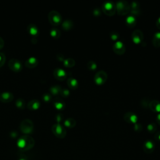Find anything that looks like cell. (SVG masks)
Listing matches in <instances>:
<instances>
[{
    "label": "cell",
    "instance_id": "cell-1",
    "mask_svg": "<svg viewBox=\"0 0 160 160\" xmlns=\"http://www.w3.org/2000/svg\"><path fill=\"white\" fill-rule=\"evenodd\" d=\"M35 141L34 139L29 135H24L23 136L20 137L17 142L18 147L22 151H28L32 148Z\"/></svg>",
    "mask_w": 160,
    "mask_h": 160
},
{
    "label": "cell",
    "instance_id": "cell-2",
    "mask_svg": "<svg viewBox=\"0 0 160 160\" xmlns=\"http://www.w3.org/2000/svg\"><path fill=\"white\" fill-rule=\"evenodd\" d=\"M116 8L118 13L120 15H126L130 13V5L126 1H119L116 3Z\"/></svg>",
    "mask_w": 160,
    "mask_h": 160
},
{
    "label": "cell",
    "instance_id": "cell-3",
    "mask_svg": "<svg viewBox=\"0 0 160 160\" xmlns=\"http://www.w3.org/2000/svg\"><path fill=\"white\" fill-rule=\"evenodd\" d=\"M20 130L22 133L26 135L32 133L34 130V124L33 121L29 119L23 120L20 124Z\"/></svg>",
    "mask_w": 160,
    "mask_h": 160
},
{
    "label": "cell",
    "instance_id": "cell-4",
    "mask_svg": "<svg viewBox=\"0 0 160 160\" xmlns=\"http://www.w3.org/2000/svg\"><path fill=\"white\" fill-rule=\"evenodd\" d=\"M102 9L107 16H113L116 11V5L112 1H106L103 4Z\"/></svg>",
    "mask_w": 160,
    "mask_h": 160
},
{
    "label": "cell",
    "instance_id": "cell-5",
    "mask_svg": "<svg viewBox=\"0 0 160 160\" xmlns=\"http://www.w3.org/2000/svg\"><path fill=\"white\" fill-rule=\"evenodd\" d=\"M48 19L50 23L53 26L60 25L62 22V17L58 11L52 10L48 14Z\"/></svg>",
    "mask_w": 160,
    "mask_h": 160
},
{
    "label": "cell",
    "instance_id": "cell-6",
    "mask_svg": "<svg viewBox=\"0 0 160 160\" xmlns=\"http://www.w3.org/2000/svg\"><path fill=\"white\" fill-rule=\"evenodd\" d=\"M51 131L56 136L59 138H64L67 135V131L60 123L53 124L51 127Z\"/></svg>",
    "mask_w": 160,
    "mask_h": 160
},
{
    "label": "cell",
    "instance_id": "cell-7",
    "mask_svg": "<svg viewBox=\"0 0 160 160\" xmlns=\"http://www.w3.org/2000/svg\"><path fill=\"white\" fill-rule=\"evenodd\" d=\"M8 67L11 70L15 72H19L22 70L23 65L19 60L17 59H11L8 62Z\"/></svg>",
    "mask_w": 160,
    "mask_h": 160
},
{
    "label": "cell",
    "instance_id": "cell-8",
    "mask_svg": "<svg viewBox=\"0 0 160 160\" xmlns=\"http://www.w3.org/2000/svg\"><path fill=\"white\" fill-rule=\"evenodd\" d=\"M108 79V75L104 71H99L96 74L94 78V81L97 85H103Z\"/></svg>",
    "mask_w": 160,
    "mask_h": 160
},
{
    "label": "cell",
    "instance_id": "cell-9",
    "mask_svg": "<svg viewBox=\"0 0 160 160\" xmlns=\"http://www.w3.org/2000/svg\"><path fill=\"white\" fill-rule=\"evenodd\" d=\"M113 51L118 55H123L126 51L124 44L120 41H118L114 44L113 46Z\"/></svg>",
    "mask_w": 160,
    "mask_h": 160
},
{
    "label": "cell",
    "instance_id": "cell-10",
    "mask_svg": "<svg viewBox=\"0 0 160 160\" xmlns=\"http://www.w3.org/2000/svg\"><path fill=\"white\" fill-rule=\"evenodd\" d=\"M132 41H133L134 44H138L141 43L143 40V34L142 31L140 30H134L133 33H132Z\"/></svg>",
    "mask_w": 160,
    "mask_h": 160
},
{
    "label": "cell",
    "instance_id": "cell-11",
    "mask_svg": "<svg viewBox=\"0 0 160 160\" xmlns=\"http://www.w3.org/2000/svg\"><path fill=\"white\" fill-rule=\"evenodd\" d=\"M53 75L56 79L60 81H63L67 78V73L61 68L55 69L53 71Z\"/></svg>",
    "mask_w": 160,
    "mask_h": 160
},
{
    "label": "cell",
    "instance_id": "cell-12",
    "mask_svg": "<svg viewBox=\"0 0 160 160\" xmlns=\"http://www.w3.org/2000/svg\"><path fill=\"white\" fill-rule=\"evenodd\" d=\"M123 118L125 121L128 123L134 124L138 121V116L136 114L132 112H128L124 114Z\"/></svg>",
    "mask_w": 160,
    "mask_h": 160
},
{
    "label": "cell",
    "instance_id": "cell-13",
    "mask_svg": "<svg viewBox=\"0 0 160 160\" xmlns=\"http://www.w3.org/2000/svg\"><path fill=\"white\" fill-rule=\"evenodd\" d=\"M13 98V94L10 92H3L0 95V102L4 103H8L12 102Z\"/></svg>",
    "mask_w": 160,
    "mask_h": 160
},
{
    "label": "cell",
    "instance_id": "cell-14",
    "mask_svg": "<svg viewBox=\"0 0 160 160\" xmlns=\"http://www.w3.org/2000/svg\"><path fill=\"white\" fill-rule=\"evenodd\" d=\"M130 13L132 16H138L140 14V7L138 2H132L130 5Z\"/></svg>",
    "mask_w": 160,
    "mask_h": 160
},
{
    "label": "cell",
    "instance_id": "cell-15",
    "mask_svg": "<svg viewBox=\"0 0 160 160\" xmlns=\"http://www.w3.org/2000/svg\"><path fill=\"white\" fill-rule=\"evenodd\" d=\"M41 103L38 99H32L29 102L27 105L28 109L31 111H35L38 110L40 108Z\"/></svg>",
    "mask_w": 160,
    "mask_h": 160
},
{
    "label": "cell",
    "instance_id": "cell-16",
    "mask_svg": "<svg viewBox=\"0 0 160 160\" xmlns=\"http://www.w3.org/2000/svg\"><path fill=\"white\" fill-rule=\"evenodd\" d=\"M38 65V59L34 56H31L27 59L25 61V67L28 68H34Z\"/></svg>",
    "mask_w": 160,
    "mask_h": 160
},
{
    "label": "cell",
    "instance_id": "cell-17",
    "mask_svg": "<svg viewBox=\"0 0 160 160\" xmlns=\"http://www.w3.org/2000/svg\"><path fill=\"white\" fill-rule=\"evenodd\" d=\"M149 107L151 111L155 113L160 112V102L158 100H153L149 103Z\"/></svg>",
    "mask_w": 160,
    "mask_h": 160
},
{
    "label": "cell",
    "instance_id": "cell-18",
    "mask_svg": "<svg viewBox=\"0 0 160 160\" xmlns=\"http://www.w3.org/2000/svg\"><path fill=\"white\" fill-rule=\"evenodd\" d=\"M27 31L30 34L33 36H36L39 34V30L36 25L34 24H30L27 27Z\"/></svg>",
    "mask_w": 160,
    "mask_h": 160
},
{
    "label": "cell",
    "instance_id": "cell-19",
    "mask_svg": "<svg viewBox=\"0 0 160 160\" xmlns=\"http://www.w3.org/2000/svg\"><path fill=\"white\" fill-rule=\"evenodd\" d=\"M53 105L54 108L58 110H63L65 108V103L60 98L55 99L53 102Z\"/></svg>",
    "mask_w": 160,
    "mask_h": 160
},
{
    "label": "cell",
    "instance_id": "cell-20",
    "mask_svg": "<svg viewBox=\"0 0 160 160\" xmlns=\"http://www.w3.org/2000/svg\"><path fill=\"white\" fill-rule=\"evenodd\" d=\"M67 85L71 89L75 90L78 87V82L77 80L73 78H69L67 80Z\"/></svg>",
    "mask_w": 160,
    "mask_h": 160
},
{
    "label": "cell",
    "instance_id": "cell-21",
    "mask_svg": "<svg viewBox=\"0 0 160 160\" xmlns=\"http://www.w3.org/2000/svg\"><path fill=\"white\" fill-rule=\"evenodd\" d=\"M143 148L144 150L147 153H151L155 148V145L153 142H152L150 140L147 141L145 143Z\"/></svg>",
    "mask_w": 160,
    "mask_h": 160
},
{
    "label": "cell",
    "instance_id": "cell-22",
    "mask_svg": "<svg viewBox=\"0 0 160 160\" xmlns=\"http://www.w3.org/2000/svg\"><path fill=\"white\" fill-rule=\"evenodd\" d=\"M63 29L65 31H69L73 28V22L71 20L67 19L62 23Z\"/></svg>",
    "mask_w": 160,
    "mask_h": 160
},
{
    "label": "cell",
    "instance_id": "cell-23",
    "mask_svg": "<svg viewBox=\"0 0 160 160\" xmlns=\"http://www.w3.org/2000/svg\"><path fill=\"white\" fill-rule=\"evenodd\" d=\"M62 88L61 86L58 85H54L50 87V91L51 95L53 96H58L60 95V93L61 91Z\"/></svg>",
    "mask_w": 160,
    "mask_h": 160
},
{
    "label": "cell",
    "instance_id": "cell-24",
    "mask_svg": "<svg viewBox=\"0 0 160 160\" xmlns=\"http://www.w3.org/2000/svg\"><path fill=\"white\" fill-rule=\"evenodd\" d=\"M126 25L129 28H133L135 26L136 24V20L134 16L132 15H129L126 20Z\"/></svg>",
    "mask_w": 160,
    "mask_h": 160
},
{
    "label": "cell",
    "instance_id": "cell-25",
    "mask_svg": "<svg viewBox=\"0 0 160 160\" xmlns=\"http://www.w3.org/2000/svg\"><path fill=\"white\" fill-rule=\"evenodd\" d=\"M152 43L155 47H160V32H157L155 34L153 38Z\"/></svg>",
    "mask_w": 160,
    "mask_h": 160
},
{
    "label": "cell",
    "instance_id": "cell-26",
    "mask_svg": "<svg viewBox=\"0 0 160 160\" xmlns=\"http://www.w3.org/2000/svg\"><path fill=\"white\" fill-rule=\"evenodd\" d=\"M64 124L66 127H67L68 128H72L75 126L76 121L75 120V119H73V118H69L65 120Z\"/></svg>",
    "mask_w": 160,
    "mask_h": 160
},
{
    "label": "cell",
    "instance_id": "cell-27",
    "mask_svg": "<svg viewBox=\"0 0 160 160\" xmlns=\"http://www.w3.org/2000/svg\"><path fill=\"white\" fill-rule=\"evenodd\" d=\"M63 64L65 67L67 68H71L73 67L75 65V61L73 58H68L65 59L63 61Z\"/></svg>",
    "mask_w": 160,
    "mask_h": 160
},
{
    "label": "cell",
    "instance_id": "cell-28",
    "mask_svg": "<svg viewBox=\"0 0 160 160\" xmlns=\"http://www.w3.org/2000/svg\"><path fill=\"white\" fill-rule=\"evenodd\" d=\"M50 35L51 37H53L54 39H58L61 36L60 31L57 28H52L50 30Z\"/></svg>",
    "mask_w": 160,
    "mask_h": 160
},
{
    "label": "cell",
    "instance_id": "cell-29",
    "mask_svg": "<svg viewBox=\"0 0 160 160\" xmlns=\"http://www.w3.org/2000/svg\"><path fill=\"white\" fill-rule=\"evenodd\" d=\"M15 104H16V106L17 108H18L22 109V110L25 108V105H26V103L25 102V100L22 98L17 99L15 102Z\"/></svg>",
    "mask_w": 160,
    "mask_h": 160
},
{
    "label": "cell",
    "instance_id": "cell-30",
    "mask_svg": "<svg viewBox=\"0 0 160 160\" xmlns=\"http://www.w3.org/2000/svg\"><path fill=\"white\" fill-rule=\"evenodd\" d=\"M87 67L90 71H95L97 69V65L95 61L91 60L88 61V64H87Z\"/></svg>",
    "mask_w": 160,
    "mask_h": 160
},
{
    "label": "cell",
    "instance_id": "cell-31",
    "mask_svg": "<svg viewBox=\"0 0 160 160\" xmlns=\"http://www.w3.org/2000/svg\"><path fill=\"white\" fill-rule=\"evenodd\" d=\"M156 128H157V126H156V124L154 123L149 124L147 126L148 131L151 133H154V132H155L156 130Z\"/></svg>",
    "mask_w": 160,
    "mask_h": 160
},
{
    "label": "cell",
    "instance_id": "cell-32",
    "mask_svg": "<svg viewBox=\"0 0 160 160\" xmlns=\"http://www.w3.org/2000/svg\"><path fill=\"white\" fill-rule=\"evenodd\" d=\"M42 99L44 102H50L52 99V96L51 94L49 93H44L42 95Z\"/></svg>",
    "mask_w": 160,
    "mask_h": 160
},
{
    "label": "cell",
    "instance_id": "cell-33",
    "mask_svg": "<svg viewBox=\"0 0 160 160\" xmlns=\"http://www.w3.org/2000/svg\"><path fill=\"white\" fill-rule=\"evenodd\" d=\"M6 61V56L5 54L0 52V67H2Z\"/></svg>",
    "mask_w": 160,
    "mask_h": 160
},
{
    "label": "cell",
    "instance_id": "cell-34",
    "mask_svg": "<svg viewBox=\"0 0 160 160\" xmlns=\"http://www.w3.org/2000/svg\"><path fill=\"white\" fill-rule=\"evenodd\" d=\"M69 94H70V92H69L68 89H62L60 93V95L63 97H68L69 95Z\"/></svg>",
    "mask_w": 160,
    "mask_h": 160
},
{
    "label": "cell",
    "instance_id": "cell-35",
    "mask_svg": "<svg viewBox=\"0 0 160 160\" xmlns=\"http://www.w3.org/2000/svg\"><path fill=\"white\" fill-rule=\"evenodd\" d=\"M110 36H111V40H113V41H116L118 39V38H119L120 36H119V34H118V33L113 32V33H111Z\"/></svg>",
    "mask_w": 160,
    "mask_h": 160
},
{
    "label": "cell",
    "instance_id": "cell-36",
    "mask_svg": "<svg viewBox=\"0 0 160 160\" xmlns=\"http://www.w3.org/2000/svg\"><path fill=\"white\" fill-rule=\"evenodd\" d=\"M63 119V116L62 114H57L55 116V120L56 121L57 123H60Z\"/></svg>",
    "mask_w": 160,
    "mask_h": 160
},
{
    "label": "cell",
    "instance_id": "cell-37",
    "mask_svg": "<svg viewBox=\"0 0 160 160\" xmlns=\"http://www.w3.org/2000/svg\"><path fill=\"white\" fill-rule=\"evenodd\" d=\"M93 14L94 15L96 16H99L101 15V12H100V10L99 9H96L93 11Z\"/></svg>",
    "mask_w": 160,
    "mask_h": 160
},
{
    "label": "cell",
    "instance_id": "cell-38",
    "mask_svg": "<svg viewBox=\"0 0 160 160\" xmlns=\"http://www.w3.org/2000/svg\"><path fill=\"white\" fill-rule=\"evenodd\" d=\"M57 59H58V60L59 61H63L65 60V58H64V56L63 55V54H58L57 55V56H56Z\"/></svg>",
    "mask_w": 160,
    "mask_h": 160
},
{
    "label": "cell",
    "instance_id": "cell-39",
    "mask_svg": "<svg viewBox=\"0 0 160 160\" xmlns=\"http://www.w3.org/2000/svg\"><path fill=\"white\" fill-rule=\"evenodd\" d=\"M5 45V41L1 37H0V50H1Z\"/></svg>",
    "mask_w": 160,
    "mask_h": 160
},
{
    "label": "cell",
    "instance_id": "cell-40",
    "mask_svg": "<svg viewBox=\"0 0 160 160\" xmlns=\"http://www.w3.org/2000/svg\"><path fill=\"white\" fill-rule=\"evenodd\" d=\"M155 138V139H156V140H159V141H160V131L158 132V133L156 134Z\"/></svg>",
    "mask_w": 160,
    "mask_h": 160
},
{
    "label": "cell",
    "instance_id": "cell-41",
    "mask_svg": "<svg viewBox=\"0 0 160 160\" xmlns=\"http://www.w3.org/2000/svg\"><path fill=\"white\" fill-rule=\"evenodd\" d=\"M140 127H141V124H135L134 126V130L136 131H138V130H141V129H140Z\"/></svg>",
    "mask_w": 160,
    "mask_h": 160
},
{
    "label": "cell",
    "instance_id": "cell-42",
    "mask_svg": "<svg viewBox=\"0 0 160 160\" xmlns=\"http://www.w3.org/2000/svg\"><path fill=\"white\" fill-rule=\"evenodd\" d=\"M156 26L159 30H160V17L156 21Z\"/></svg>",
    "mask_w": 160,
    "mask_h": 160
},
{
    "label": "cell",
    "instance_id": "cell-43",
    "mask_svg": "<svg viewBox=\"0 0 160 160\" xmlns=\"http://www.w3.org/2000/svg\"><path fill=\"white\" fill-rule=\"evenodd\" d=\"M156 121H157L158 123L160 125V114H159L157 117H156Z\"/></svg>",
    "mask_w": 160,
    "mask_h": 160
},
{
    "label": "cell",
    "instance_id": "cell-44",
    "mask_svg": "<svg viewBox=\"0 0 160 160\" xmlns=\"http://www.w3.org/2000/svg\"><path fill=\"white\" fill-rule=\"evenodd\" d=\"M19 160H26L25 158H20Z\"/></svg>",
    "mask_w": 160,
    "mask_h": 160
}]
</instances>
